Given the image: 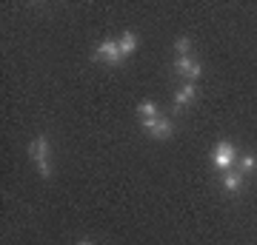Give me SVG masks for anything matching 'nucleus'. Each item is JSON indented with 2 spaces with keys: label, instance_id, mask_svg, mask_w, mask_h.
<instances>
[{
  "label": "nucleus",
  "instance_id": "nucleus-6",
  "mask_svg": "<svg viewBox=\"0 0 257 245\" xmlns=\"http://www.w3.org/2000/svg\"><path fill=\"white\" fill-rule=\"evenodd\" d=\"M194 97H197V89H194V83H183V86L177 89V94H175V109L180 111L183 106L194 103Z\"/></svg>",
  "mask_w": 257,
  "mask_h": 245
},
{
  "label": "nucleus",
  "instance_id": "nucleus-2",
  "mask_svg": "<svg viewBox=\"0 0 257 245\" xmlns=\"http://www.w3.org/2000/svg\"><path fill=\"white\" fill-rule=\"evenodd\" d=\"M234 163H237V148L229 140H220V143L214 145V151H211V165L220 168V171H229Z\"/></svg>",
  "mask_w": 257,
  "mask_h": 245
},
{
  "label": "nucleus",
  "instance_id": "nucleus-9",
  "mask_svg": "<svg viewBox=\"0 0 257 245\" xmlns=\"http://www.w3.org/2000/svg\"><path fill=\"white\" fill-rule=\"evenodd\" d=\"M138 114H140V120L157 117V103H155V100H143V103L138 106Z\"/></svg>",
  "mask_w": 257,
  "mask_h": 245
},
{
  "label": "nucleus",
  "instance_id": "nucleus-7",
  "mask_svg": "<svg viewBox=\"0 0 257 245\" xmlns=\"http://www.w3.org/2000/svg\"><path fill=\"white\" fill-rule=\"evenodd\" d=\"M117 46H120V55L123 57L135 55V49H138V35H135V32H123L120 40H117Z\"/></svg>",
  "mask_w": 257,
  "mask_h": 245
},
{
  "label": "nucleus",
  "instance_id": "nucleus-5",
  "mask_svg": "<svg viewBox=\"0 0 257 245\" xmlns=\"http://www.w3.org/2000/svg\"><path fill=\"white\" fill-rule=\"evenodd\" d=\"M175 69H177V74H180V77H186V83H194L203 74V66L197 63L192 55H189V57H177Z\"/></svg>",
  "mask_w": 257,
  "mask_h": 245
},
{
  "label": "nucleus",
  "instance_id": "nucleus-12",
  "mask_svg": "<svg viewBox=\"0 0 257 245\" xmlns=\"http://www.w3.org/2000/svg\"><path fill=\"white\" fill-rule=\"evenodd\" d=\"M80 245H92V242H80Z\"/></svg>",
  "mask_w": 257,
  "mask_h": 245
},
{
  "label": "nucleus",
  "instance_id": "nucleus-3",
  "mask_svg": "<svg viewBox=\"0 0 257 245\" xmlns=\"http://www.w3.org/2000/svg\"><path fill=\"white\" fill-rule=\"evenodd\" d=\"M143 123V128H146L149 134L155 137V140H169V137L175 134V126H172V120H166V117H149V120H140Z\"/></svg>",
  "mask_w": 257,
  "mask_h": 245
},
{
  "label": "nucleus",
  "instance_id": "nucleus-11",
  "mask_svg": "<svg viewBox=\"0 0 257 245\" xmlns=\"http://www.w3.org/2000/svg\"><path fill=\"white\" fill-rule=\"evenodd\" d=\"M175 49H177V55H180V57H189V55H192V40H189V37H177Z\"/></svg>",
  "mask_w": 257,
  "mask_h": 245
},
{
  "label": "nucleus",
  "instance_id": "nucleus-8",
  "mask_svg": "<svg viewBox=\"0 0 257 245\" xmlns=\"http://www.w3.org/2000/svg\"><path fill=\"white\" fill-rule=\"evenodd\" d=\"M223 188L231 191V194H237V191L243 188V174L240 171H226L223 174Z\"/></svg>",
  "mask_w": 257,
  "mask_h": 245
},
{
  "label": "nucleus",
  "instance_id": "nucleus-1",
  "mask_svg": "<svg viewBox=\"0 0 257 245\" xmlns=\"http://www.w3.org/2000/svg\"><path fill=\"white\" fill-rule=\"evenodd\" d=\"M29 157L35 160L40 177L49 180V177H52V163H49V140H46V137H37V140L29 143Z\"/></svg>",
  "mask_w": 257,
  "mask_h": 245
},
{
  "label": "nucleus",
  "instance_id": "nucleus-4",
  "mask_svg": "<svg viewBox=\"0 0 257 245\" xmlns=\"http://www.w3.org/2000/svg\"><path fill=\"white\" fill-rule=\"evenodd\" d=\"M94 60H100V63H109V66H117L120 60H123L117 40H103V43L94 49Z\"/></svg>",
  "mask_w": 257,
  "mask_h": 245
},
{
  "label": "nucleus",
  "instance_id": "nucleus-10",
  "mask_svg": "<svg viewBox=\"0 0 257 245\" xmlns=\"http://www.w3.org/2000/svg\"><path fill=\"white\" fill-rule=\"evenodd\" d=\"M237 163H240V174H248L257 168V160L254 154H237Z\"/></svg>",
  "mask_w": 257,
  "mask_h": 245
}]
</instances>
